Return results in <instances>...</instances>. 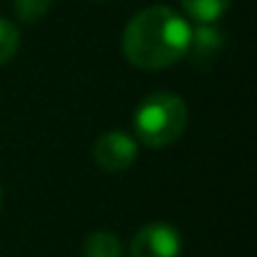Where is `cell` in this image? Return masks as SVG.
<instances>
[{
	"label": "cell",
	"mask_w": 257,
	"mask_h": 257,
	"mask_svg": "<svg viewBox=\"0 0 257 257\" xmlns=\"http://www.w3.org/2000/svg\"><path fill=\"white\" fill-rule=\"evenodd\" d=\"M93 3H103V0H93Z\"/></svg>",
	"instance_id": "8fae6325"
},
{
	"label": "cell",
	"mask_w": 257,
	"mask_h": 257,
	"mask_svg": "<svg viewBox=\"0 0 257 257\" xmlns=\"http://www.w3.org/2000/svg\"><path fill=\"white\" fill-rule=\"evenodd\" d=\"M93 162L106 172H123L139 157V144L126 132H106L93 144Z\"/></svg>",
	"instance_id": "277c9868"
},
{
	"label": "cell",
	"mask_w": 257,
	"mask_h": 257,
	"mask_svg": "<svg viewBox=\"0 0 257 257\" xmlns=\"http://www.w3.org/2000/svg\"><path fill=\"white\" fill-rule=\"evenodd\" d=\"M83 257H123L121 242L111 232H91L83 242Z\"/></svg>",
	"instance_id": "52a82bcc"
},
{
	"label": "cell",
	"mask_w": 257,
	"mask_h": 257,
	"mask_svg": "<svg viewBox=\"0 0 257 257\" xmlns=\"http://www.w3.org/2000/svg\"><path fill=\"white\" fill-rule=\"evenodd\" d=\"M192 26L167 6H149L128 21L123 31L126 61L144 68L162 71L187 56Z\"/></svg>",
	"instance_id": "6da1fadb"
},
{
	"label": "cell",
	"mask_w": 257,
	"mask_h": 257,
	"mask_svg": "<svg viewBox=\"0 0 257 257\" xmlns=\"http://www.w3.org/2000/svg\"><path fill=\"white\" fill-rule=\"evenodd\" d=\"M0 207H3V189H0Z\"/></svg>",
	"instance_id": "30bf717a"
},
{
	"label": "cell",
	"mask_w": 257,
	"mask_h": 257,
	"mask_svg": "<svg viewBox=\"0 0 257 257\" xmlns=\"http://www.w3.org/2000/svg\"><path fill=\"white\" fill-rule=\"evenodd\" d=\"M182 252V237L179 232L167 222H152L144 224L128 247L132 257H179Z\"/></svg>",
	"instance_id": "3957f363"
},
{
	"label": "cell",
	"mask_w": 257,
	"mask_h": 257,
	"mask_svg": "<svg viewBox=\"0 0 257 257\" xmlns=\"http://www.w3.org/2000/svg\"><path fill=\"white\" fill-rule=\"evenodd\" d=\"M224 46V36L214 28V26H197L192 28V36H189V48L187 53L194 58V63H204V61H212Z\"/></svg>",
	"instance_id": "5b68a950"
},
{
	"label": "cell",
	"mask_w": 257,
	"mask_h": 257,
	"mask_svg": "<svg viewBox=\"0 0 257 257\" xmlns=\"http://www.w3.org/2000/svg\"><path fill=\"white\" fill-rule=\"evenodd\" d=\"M53 6V0H13V13L23 23L41 21Z\"/></svg>",
	"instance_id": "9c48e42d"
},
{
	"label": "cell",
	"mask_w": 257,
	"mask_h": 257,
	"mask_svg": "<svg viewBox=\"0 0 257 257\" xmlns=\"http://www.w3.org/2000/svg\"><path fill=\"white\" fill-rule=\"evenodd\" d=\"M18 46H21V31L13 21L0 16V66L8 63L16 53H18Z\"/></svg>",
	"instance_id": "ba28073f"
},
{
	"label": "cell",
	"mask_w": 257,
	"mask_h": 257,
	"mask_svg": "<svg viewBox=\"0 0 257 257\" xmlns=\"http://www.w3.org/2000/svg\"><path fill=\"white\" fill-rule=\"evenodd\" d=\"M232 0H182V8L197 26H214L227 11Z\"/></svg>",
	"instance_id": "8992f818"
},
{
	"label": "cell",
	"mask_w": 257,
	"mask_h": 257,
	"mask_svg": "<svg viewBox=\"0 0 257 257\" xmlns=\"http://www.w3.org/2000/svg\"><path fill=\"white\" fill-rule=\"evenodd\" d=\"M187 106L177 93L157 91L149 93L134 111L137 139L152 149H164L174 144L187 128Z\"/></svg>",
	"instance_id": "7a4b0ae2"
}]
</instances>
